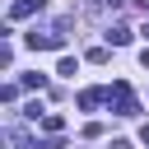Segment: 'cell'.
<instances>
[{"mask_svg":"<svg viewBox=\"0 0 149 149\" xmlns=\"http://www.w3.org/2000/svg\"><path fill=\"white\" fill-rule=\"evenodd\" d=\"M102 37H107V42H112V47H130V37H135V33H130V28H126V23H112V28H107V33H102Z\"/></svg>","mask_w":149,"mask_h":149,"instance_id":"cell-5","label":"cell"},{"mask_svg":"<svg viewBox=\"0 0 149 149\" xmlns=\"http://www.w3.org/2000/svg\"><path fill=\"white\" fill-rule=\"evenodd\" d=\"M79 65H74V56H61V65H56V74H74Z\"/></svg>","mask_w":149,"mask_h":149,"instance_id":"cell-11","label":"cell"},{"mask_svg":"<svg viewBox=\"0 0 149 149\" xmlns=\"http://www.w3.org/2000/svg\"><path fill=\"white\" fill-rule=\"evenodd\" d=\"M23 116H28V121H42V116H47V107H42V102H37V98H33V102H28V107H23Z\"/></svg>","mask_w":149,"mask_h":149,"instance_id":"cell-10","label":"cell"},{"mask_svg":"<svg viewBox=\"0 0 149 149\" xmlns=\"http://www.w3.org/2000/svg\"><path fill=\"white\" fill-rule=\"evenodd\" d=\"M140 65H144V70H149V47H144V51H140Z\"/></svg>","mask_w":149,"mask_h":149,"instance_id":"cell-13","label":"cell"},{"mask_svg":"<svg viewBox=\"0 0 149 149\" xmlns=\"http://www.w3.org/2000/svg\"><path fill=\"white\" fill-rule=\"evenodd\" d=\"M107 98H116V116H135V112H140V102H135L130 84H121V79H116V84L107 88Z\"/></svg>","mask_w":149,"mask_h":149,"instance_id":"cell-2","label":"cell"},{"mask_svg":"<svg viewBox=\"0 0 149 149\" xmlns=\"http://www.w3.org/2000/svg\"><path fill=\"white\" fill-rule=\"evenodd\" d=\"M61 126H65V116H61V112H47V116H42V130H51V135H61Z\"/></svg>","mask_w":149,"mask_h":149,"instance_id":"cell-8","label":"cell"},{"mask_svg":"<svg viewBox=\"0 0 149 149\" xmlns=\"http://www.w3.org/2000/svg\"><path fill=\"white\" fill-rule=\"evenodd\" d=\"M102 98H107V88H84V93H79L74 102H79V112H93V107H98Z\"/></svg>","mask_w":149,"mask_h":149,"instance_id":"cell-6","label":"cell"},{"mask_svg":"<svg viewBox=\"0 0 149 149\" xmlns=\"http://www.w3.org/2000/svg\"><path fill=\"white\" fill-rule=\"evenodd\" d=\"M23 88H33V93H42V88H47V74H37V70H33V74H23Z\"/></svg>","mask_w":149,"mask_h":149,"instance_id":"cell-9","label":"cell"},{"mask_svg":"<svg viewBox=\"0 0 149 149\" xmlns=\"http://www.w3.org/2000/svg\"><path fill=\"white\" fill-rule=\"evenodd\" d=\"M23 47H33V51H61L65 37H61V33H42V28H33V33H23Z\"/></svg>","mask_w":149,"mask_h":149,"instance_id":"cell-1","label":"cell"},{"mask_svg":"<svg viewBox=\"0 0 149 149\" xmlns=\"http://www.w3.org/2000/svg\"><path fill=\"white\" fill-rule=\"evenodd\" d=\"M5 140H9L14 149H42V144H37V140H33L23 126H9V130H5Z\"/></svg>","mask_w":149,"mask_h":149,"instance_id":"cell-4","label":"cell"},{"mask_svg":"<svg viewBox=\"0 0 149 149\" xmlns=\"http://www.w3.org/2000/svg\"><path fill=\"white\" fill-rule=\"evenodd\" d=\"M107 149H130V140H112V144H107Z\"/></svg>","mask_w":149,"mask_h":149,"instance_id":"cell-12","label":"cell"},{"mask_svg":"<svg viewBox=\"0 0 149 149\" xmlns=\"http://www.w3.org/2000/svg\"><path fill=\"white\" fill-rule=\"evenodd\" d=\"M42 9H47V0H14V5H9V23L33 19V14H42Z\"/></svg>","mask_w":149,"mask_h":149,"instance_id":"cell-3","label":"cell"},{"mask_svg":"<svg viewBox=\"0 0 149 149\" xmlns=\"http://www.w3.org/2000/svg\"><path fill=\"white\" fill-rule=\"evenodd\" d=\"M116 5H121V0H84V14H88V19H102V14H112Z\"/></svg>","mask_w":149,"mask_h":149,"instance_id":"cell-7","label":"cell"}]
</instances>
